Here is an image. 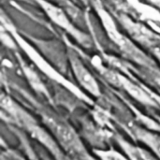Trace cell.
Segmentation results:
<instances>
[{"mask_svg": "<svg viewBox=\"0 0 160 160\" xmlns=\"http://www.w3.org/2000/svg\"><path fill=\"white\" fill-rule=\"evenodd\" d=\"M39 5L43 8L44 11L47 13V15L51 18L52 21H53L56 24H58L59 26H61L62 28H64L65 30L68 31L71 35H73L75 38H77V39H79L80 41H83L85 39L83 34L80 33L72 24L71 22L68 21V19L67 18L66 14L57 7L53 6L51 3L46 2L45 0H37Z\"/></svg>", "mask_w": 160, "mask_h": 160, "instance_id": "1", "label": "cell"}, {"mask_svg": "<svg viewBox=\"0 0 160 160\" xmlns=\"http://www.w3.org/2000/svg\"><path fill=\"white\" fill-rule=\"evenodd\" d=\"M70 62L73 68V71L75 73V76L79 82L89 92H91L94 95L99 94V89L97 82L93 78V76L90 74V72L86 69V68L82 65V63L78 59L76 55L70 56Z\"/></svg>", "mask_w": 160, "mask_h": 160, "instance_id": "2", "label": "cell"}, {"mask_svg": "<svg viewBox=\"0 0 160 160\" xmlns=\"http://www.w3.org/2000/svg\"><path fill=\"white\" fill-rule=\"evenodd\" d=\"M95 7H96V9L98 11V13L99 14L100 16V19L103 22V25L104 27L106 28V31L107 33L109 34V36L111 37V38L115 42L117 43L119 46H122V47H126V43H127V40L123 38V36L118 32L115 24H114V22L113 20L111 18L110 14L103 8V7L99 4L98 1H95Z\"/></svg>", "mask_w": 160, "mask_h": 160, "instance_id": "3", "label": "cell"}, {"mask_svg": "<svg viewBox=\"0 0 160 160\" xmlns=\"http://www.w3.org/2000/svg\"><path fill=\"white\" fill-rule=\"evenodd\" d=\"M127 152L133 160H153L152 157L148 155V153L144 152L140 148L133 147L131 145H128L126 147Z\"/></svg>", "mask_w": 160, "mask_h": 160, "instance_id": "4", "label": "cell"}, {"mask_svg": "<svg viewBox=\"0 0 160 160\" xmlns=\"http://www.w3.org/2000/svg\"><path fill=\"white\" fill-rule=\"evenodd\" d=\"M100 156L103 160H127L116 152H105Z\"/></svg>", "mask_w": 160, "mask_h": 160, "instance_id": "5", "label": "cell"}]
</instances>
